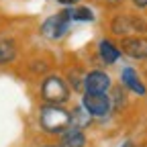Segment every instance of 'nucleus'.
Instances as JSON below:
<instances>
[{
  "label": "nucleus",
  "instance_id": "f257e3e1",
  "mask_svg": "<svg viewBox=\"0 0 147 147\" xmlns=\"http://www.w3.org/2000/svg\"><path fill=\"white\" fill-rule=\"evenodd\" d=\"M37 125L47 135H61L65 129L71 127V113L63 104L41 102L37 110Z\"/></svg>",
  "mask_w": 147,
  "mask_h": 147
},
{
  "label": "nucleus",
  "instance_id": "f03ea898",
  "mask_svg": "<svg viewBox=\"0 0 147 147\" xmlns=\"http://www.w3.org/2000/svg\"><path fill=\"white\" fill-rule=\"evenodd\" d=\"M37 92H39L41 102H49V104H67L71 98V88L67 80L63 78V74H55V71H49L47 76L41 78Z\"/></svg>",
  "mask_w": 147,
  "mask_h": 147
},
{
  "label": "nucleus",
  "instance_id": "7ed1b4c3",
  "mask_svg": "<svg viewBox=\"0 0 147 147\" xmlns=\"http://www.w3.org/2000/svg\"><path fill=\"white\" fill-rule=\"evenodd\" d=\"M69 25H71V6H65L59 12L47 16L45 21L41 23V27H39V33H41V37L45 41L59 43L63 37L67 35Z\"/></svg>",
  "mask_w": 147,
  "mask_h": 147
},
{
  "label": "nucleus",
  "instance_id": "20e7f679",
  "mask_svg": "<svg viewBox=\"0 0 147 147\" xmlns=\"http://www.w3.org/2000/svg\"><path fill=\"white\" fill-rule=\"evenodd\" d=\"M113 88V78L100 67H92L86 71L84 78V92L88 94H108Z\"/></svg>",
  "mask_w": 147,
  "mask_h": 147
},
{
  "label": "nucleus",
  "instance_id": "39448f33",
  "mask_svg": "<svg viewBox=\"0 0 147 147\" xmlns=\"http://www.w3.org/2000/svg\"><path fill=\"white\" fill-rule=\"evenodd\" d=\"M80 104L86 108V113L92 119H106L108 115H113L108 94H88V92H84Z\"/></svg>",
  "mask_w": 147,
  "mask_h": 147
},
{
  "label": "nucleus",
  "instance_id": "423d86ee",
  "mask_svg": "<svg viewBox=\"0 0 147 147\" xmlns=\"http://www.w3.org/2000/svg\"><path fill=\"white\" fill-rule=\"evenodd\" d=\"M121 51L135 61H147V35H129L119 41Z\"/></svg>",
  "mask_w": 147,
  "mask_h": 147
},
{
  "label": "nucleus",
  "instance_id": "0eeeda50",
  "mask_svg": "<svg viewBox=\"0 0 147 147\" xmlns=\"http://www.w3.org/2000/svg\"><path fill=\"white\" fill-rule=\"evenodd\" d=\"M119 84H121L127 92L135 94V96H147V86H145V82L141 80L139 71H137L135 67H131V65H127V67L121 69V74H119Z\"/></svg>",
  "mask_w": 147,
  "mask_h": 147
},
{
  "label": "nucleus",
  "instance_id": "6e6552de",
  "mask_svg": "<svg viewBox=\"0 0 147 147\" xmlns=\"http://www.w3.org/2000/svg\"><path fill=\"white\" fill-rule=\"evenodd\" d=\"M98 57L102 59L104 65H115V63L123 57V51H121V47H119L113 39L102 37V39L98 41Z\"/></svg>",
  "mask_w": 147,
  "mask_h": 147
},
{
  "label": "nucleus",
  "instance_id": "1a4fd4ad",
  "mask_svg": "<svg viewBox=\"0 0 147 147\" xmlns=\"http://www.w3.org/2000/svg\"><path fill=\"white\" fill-rule=\"evenodd\" d=\"M57 147H88V137L86 131L78 127H69L61 135H57Z\"/></svg>",
  "mask_w": 147,
  "mask_h": 147
},
{
  "label": "nucleus",
  "instance_id": "9d476101",
  "mask_svg": "<svg viewBox=\"0 0 147 147\" xmlns=\"http://www.w3.org/2000/svg\"><path fill=\"white\" fill-rule=\"evenodd\" d=\"M108 31H110V35L119 37V39L133 35V29H131V16L125 14V12L113 14V16H110V21H108Z\"/></svg>",
  "mask_w": 147,
  "mask_h": 147
},
{
  "label": "nucleus",
  "instance_id": "9b49d317",
  "mask_svg": "<svg viewBox=\"0 0 147 147\" xmlns=\"http://www.w3.org/2000/svg\"><path fill=\"white\" fill-rule=\"evenodd\" d=\"M108 98H110V106H113V113H123V110L129 106V92H127L121 84L110 88Z\"/></svg>",
  "mask_w": 147,
  "mask_h": 147
},
{
  "label": "nucleus",
  "instance_id": "f8f14e48",
  "mask_svg": "<svg viewBox=\"0 0 147 147\" xmlns=\"http://www.w3.org/2000/svg\"><path fill=\"white\" fill-rule=\"evenodd\" d=\"M63 78L67 80L71 92H80V94H84V78H86V69L78 67V65H74L69 67L65 74H63Z\"/></svg>",
  "mask_w": 147,
  "mask_h": 147
},
{
  "label": "nucleus",
  "instance_id": "ddd939ff",
  "mask_svg": "<svg viewBox=\"0 0 147 147\" xmlns=\"http://www.w3.org/2000/svg\"><path fill=\"white\" fill-rule=\"evenodd\" d=\"M18 57V47L14 39H0V65H8Z\"/></svg>",
  "mask_w": 147,
  "mask_h": 147
},
{
  "label": "nucleus",
  "instance_id": "4468645a",
  "mask_svg": "<svg viewBox=\"0 0 147 147\" xmlns=\"http://www.w3.org/2000/svg\"><path fill=\"white\" fill-rule=\"evenodd\" d=\"M69 113H71V127H78V129H82V131H86V129L92 125V117L86 113V108L82 104L74 106Z\"/></svg>",
  "mask_w": 147,
  "mask_h": 147
},
{
  "label": "nucleus",
  "instance_id": "2eb2a0df",
  "mask_svg": "<svg viewBox=\"0 0 147 147\" xmlns=\"http://www.w3.org/2000/svg\"><path fill=\"white\" fill-rule=\"evenodd\" d=\"M94 10L86 4H78V6H71V23H94Z\"/></svg>",
  "mask_w": 147,
  "mask_h": 147
},
{
  "label": "nucleus",
  "instance_id": "dca6fc26",
  "mask_svg": "<svg viewBox=\"0 0 147 147\" xmlns=\"http://www.w3.org/2000/svg\"><path fill=\"white\" fill-rule=\"evenodd\" d=\"M131 16V29L133 35H147V21L139 14H129Z\"/></svg>",
  "mask_w": 147,
  "mask_h": 147
},
{
  "label": "nucleus",
  "instance_id": "f3484780",
  "mask_svg": "<svg viewBox=\"0 0 147 147\" xmlns=\"http://www.w3.org/2000/svg\"><path fill=\"white\" fill-rule=\"evenodd\" d=\"M129 2L133 4V8H137V10H147V0H129Z\"/></svg>",
  "mask_w": 147,
  "mask_h": 147
},
{
  "label": "nucleus",
  "instance_id": "a211bd4d",
  "mask_svg": "<svg viewBox=\"0 0 147 147\" xmlns=\"http://www.w3.org/2000/svg\"><path fill=\"white\" fill-rule=\"evenodd\" d=\"M59 6H78L80 4V0H55Z\"/></svg>",
  "mask_w": 147,
  "mask_h": 147
},
{
  "label": "nucleus",
  "instance_id": "6ab92c4d",
  "mask_svg": "<svg viewBox=\"0 0 147 147\" xmlns=\"http://www.w3.org/2000/svg\"><path fill=\"white\" fill-rule=\"evenodd\" d=\"M102 2L106 4V8H119L123 4V0H102Z\"/></svg>",
  "mask_w": 147,
  "mask_h": 147
},
{
  "label": "nucleus",
  "instance_id": "aec40b11",
  "mask_svg": "<svg viewBox=\"0 0 147 147\" xmlns=\"http://www.w3.org/2000/svg\"><path fill=\"white\" fill-rule=\"evenodd\" d=\"M121 147H137V145H135V143H133V141H127V143H123V145H121Z\"/></svg>",
  "mask_w": 147,
  "mask_h": 147
},
{
  "label": "nucleus",
  "instance_id": "412c9836",
  "mask_svg": "<svg viewBox=\"0 0 147 147\" xmlns=\"http://www.w3.org/2000/svg\"><path fill=\"white\" fill-rule=\"evenodd\" d=\"M41 147H57V145H41Z\"/></svg>",
  "mask_w": 147,
  "mask_h": 147
}]
</instances>
